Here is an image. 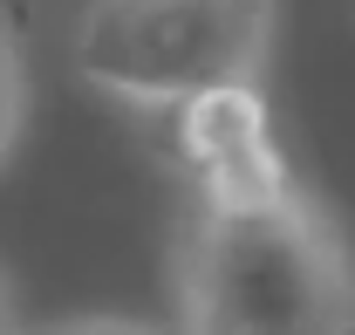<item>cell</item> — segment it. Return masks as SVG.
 Listing matches in <instances>:
<instances>
[{
  "mask_svg": "<svg viewBox=\"0 0 355 335\" xmlns=\"http://www.w3.org/2000/svg\"><path fill=\"white\" fill-rule=\"evenodd\" d=\"M184 335H355V253L335 212L287 185L273 199H191L178 240Z\"/></svg>",
  "mask_w": 355,
  "mask_h": 335,
  "instance_id": "obj_1",
  "label": "cell"
},
{
  "mask_svg": "<svg viewBox=\"0 0 355 335\" xmlns=\"http://www.w3.org/2000/svg\"><path fill=\"white\" fill-rule=\"evenodd\" d=\"M280 0H89L76 21V76L130 110L171 117L184 96L260 83Z\"/></svg>",
  "mask_w": 355,
  "mask_h": 335,
  "instance_id": "obj_2",
  "label": "cell"
},
{
  "mask_svg": "<svg viewBox=\"0 0 355 335\" xmlns=\"http://www.w3.org/2000/svg\"><path fill=\"white\" fill-rule=\"evenodd\" d=\"M171 144L184 178H191V199L246 206V199H273L294 185L260 83H219L184 96L171 110Z\"/></svg>",
  "mask_w": 355,
  "mask_h": 335,
  "instance_id": "obj_3",
  "label": "cell"
},
{
  "mask_svg": "<svg viewBox=\"0 0 355 335\" xmlns=\"http://www.w3.org/2000/svg\"><path fill=\"white\" fill-rule=\"evenodd\" d=\"M21 124H28V62H21V42L0 28V165H7Z\"/></svg>",
  "mask_w": 355,
  "mask_h": 335,
  "instance_id": "obj_4",
  "label": "cell"
},
{
  "mask_svg": "<svg viewBox=\"0 0 355 335\" xmlns=\"http://www.w3.org/2000/svg\"><path fill=\"white\" fill-rule=\"evenodd\" d=\"M48 335H157V329H144V322H110V315H96V322H69V329H48Z\"/></svg>",
  "mask_w": 355,
  "mask_h": 335,
  "instance_id": "obj_5",
  "label": "cell"
},
{
  "mask_svg": "<svg viewBox=\"0 0 355 335\" xmlns=\"http://www.w3.org/2000/svg\"><path fill=\"white\" fill-rule=\"evenodd\" d=\"M0 329H7V315H0Z\"/></svg>",
  "mask_w": 355,
  "mask_h": 335,
  "instance_id": "obj_6",
  "label": "cell"
}]
</instances>
